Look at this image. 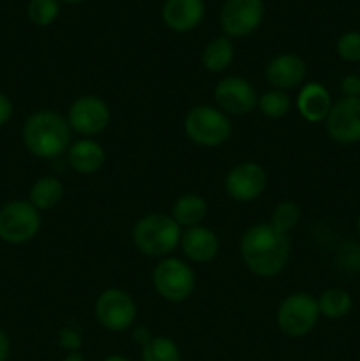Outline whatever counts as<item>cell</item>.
I'll return each instance as SVG.
<instances>
[{
	"label": "cell",
	"mask_w": 360,
	"mask_h": 361,
	"mask_svg": "<svg viewBox=\"0 0 360 361\" xmlns=\"http://www.w3.org/2000/svg\"><path fill=\"white\" fill-rule=\"evenodd\" d=\"M240 254L251 274L265 279L275 277L288 267L292 240L274 226L258 222L247 228L240 238Z\"/></svg>",
	"instance_id": "cell-1"
},
{
	"label": "cell",
	"mask_w": 360,
	"mask_h": 361,
	"mask_svg": "<svg viewBox=\"0 0 360 361\" xmlns=\"http://www.w3.org/2000/svg\"><path fill=\"white\" fill-rule=\"evenodd\" d=\"M23 145L39 159H56L67 154L73 143V129L64 115L53 109L32 113L21 130Z\"/></svg>",
	"instance_id": "cell-2"
},
{
	"label": "cell",
	"mask_w": 360,
	"mask_h": 361,
	"mask_svg": "<svg viewBox=\"0 0 360 361\" xmlns=\"http://www.w3.org/2000/svg\"><path fill=\"white\" fill-rule=\"evenodd\" d=\"M182 228L172 215L148 214L138 219L133 228V243L147 257H168L180 247Z\"/></svg>",
	"instance_id": "cell-3"
},
{
	"label": "cell",
	"mask_w": 360,
	"mask_h": 361,
	"mask_svg": "<svg viewBox=\"0 0 360 361\" xmlns=\"http://www.w3.org/2000/svg\"><path fill=\"white\" fill-rule=\"evenodd\" d=\"M184 130L194 145L212 148L229 140L232 122L217 106L200 104L187 111L184 118Z\"/></svg>",
	"instance_id": "cell-4"
},
{
	"label": "cell",
	"mask_w": 360,
	"mask_h": 361,
	"mask_svg": "<svg viewBox=\"0 0 360 361\" xmlns=\"http://www.w3.org/2000/svg\"><path fill=\"white\" fill-rule=\"evenodd\" d=\"M318 319H320V310H318L316 298L306 291H296L286 296L279 303L275 314L277 328L289 338L306 337L314 330Z\"/></svg>",
	"instance_id": "cell-5"
},
{
	"label": "cell",
	"mask_w": 360,
	"mask_h": 361,
	"mask_svg": "<svg viewBox=\"0 0 360 361\" xmlns=\"http://www.w3.org/2000/svg\"><path fill=\"white\" fill-rule=\"evenodd\" d=\"M152 284L161 298L172 303H182L196 289L194 270L179 257H162L152 271Z\"/></svg>",
	"instance_id": "cell-6"
},
{
	"label": "cell",
	"mask_w": 360,
	"mask_h": 361,
	"mask_svg": "<svg viewBox=\"0 0 360 361\" xmlns=\"http://www.w3.org/2000/svg\"><path fill=\"white\" fill-rule=\"evenodd\" d=\"M41 212L30 201L13 200L0 208V240L11 245H23L37 236Z\"/></svg>",
	"instance_id": "cell-7"
},
{
	"label": "cell",
	"mask_w": 360,
	"mask_h": 361,
	"mask_svg": "<svg viewBox=\"0 0 360 361\" xmlns=\"http://www.w3.org/2000/svg\"><path fill=\"white\" fill-rule=\"evenodd\" d=\"M95 319L108 331H126L136 323L138 305L133 296L119 288L104 289L94 305Z\"/></svg>",
	"instance_id": "cell-8"
},
{
	"label": "cell",
	"mask_w": 360,
	"mask_h": 361,
	"mask_svg": "<svg viewBox=\"0 0 360 361\" xmlns=\"http://www.w3.org/2000/svg\"><path fill=\"white\" fill-rule=\"evenodd\" d=\"M66 118L74 133L83 137H92L108 129L112 122V109L97 95H81L69 106Z\"/></svg>",
	"instance_id": "cell-9"
},
{
	"label": "cell",
	"mask_w": 360,
	"mask_h": 361,
	"mask_svg": "<svg viewBox=\"0 0 360 361\" xmlns=\"http://www.w3.org/2000/svg\"><path fill=\"white\" fill-rule=\"evenodd\" d=\"M263 0H226L219 11V23L226 37H246L261 25Z\"/></svg>",
	"instance_id": "cell-10"
},
{
	"label": "cell",
	"mask_w": 360,
	"mask_h": 361,
	"mask_svg": "<svg viewBox=\"0 0 360 361\" xmlns=\"http://www.w3.org/2000/svg\"><path fill=\"white\" fill-rule=\"evenodd\" d=\"M268 185V175L256 162H239L228 171L224 180L226 194L233 201L249 203L258 200Z\"/></svg>",
	"instance_id": "cell-11"
},
{
	"label": "cell",
	"mask_w": 360,
	"mask_h": 361,
	"mask_svg": "<svg viewBox=\"0 0 360 361\" xmlns=\"http://www.w3.org/2000/svg\"><path fill=\"white\" fill-rule=\"evenodd\" d=\"M214 101L224 115L244 116L256 108L258 95L246 78L228 76L215 85Z\"/></svg>",
	"instance_id": "cell-12"
},
{
	"label": "cell",
	"mask_w": 360,
	"mask_h": 361,
	"mask_svg": "<svg viewBox=\"0 0 360 361\" xmlns=\"http://www.w3.org/2000/svg\"><path fill=\"white\" fill-rule=\"evenodd\" d=\"M327 134L341 145L360 141V97H341L327 116Z\"/></svg>",
	"instance_id": "cell-13"
},
{
	"label": "cell",
	"mask_w": 360,
	"mask_h": 361,
	"mask_svg": "<svg viewBox=\"0 0 360 361\" xmlns=\"http://www.w3.org/2000/svg\"><path fill=\"white\" fill-rule=\"evenodd\" d=\"M307 78V63L295 53H281L268 60L265 66V80L275 90H293L299 88Z\"/></svg>",
	"instance_id": "cell-14"
},
{
	"label": "cell",
	"mask_w": 360,
	"mask_h": 361,
	"mask_svg": "<svg viewBox=\"0 0 360 361\" xmlns=\"http://www.w3.org/2000/svg\"><path fill=\"white\" fill-rule=\"evenodd\" d=\"M180 247H182V252L187 259L203 264L215 259L219 249H221V242H219V236L215 235V231L200 224L184 229Z\"/></svg>",
	"instance_id": "cell-15"
},
{
	"label": "cell",
	"mask_w": 360,
	"mask_h": 361,
	"mask_svg": "<svg viewBox=\"0 0 360 361\" xmlns=\"http://www.w3.org/2000/svg\"><path fill=\"white\" fill-rule=\"evenodd\" d=\"M203 16V0H164L161 9V18L166 27L179 34L194 30Z\"/></svg>",
	"instance_id": "cell-16"
},
{
	"label": "cell",
	"mask_w": 360,
	"mask_h": 361,
	"mask_svg": "<svg viewBox=\"0 0 360 361\" xmlns=\"http://www.w3.org/2000/svg\"><path fill=\"white\" fill-rule=\"evenodd\" d=\"M332 97L327 88L321 83L311 81L304 83L296 95V111L300 113L304 120L311 123L325 122L332 109Z\"/></svg>",
	"instance_id": "cell-17"
},
{
	"label": "cell",
	"mask_w": 360,
	"mask_h": 361,
	"mask_svg": "<svg viewBox=\"0 0 360 361\" xmlns=\"http://www.w3.org/2000/svg\"><path fill=\"white\" fill-rule=\"evenodd\" d=\"M106 161V152L101 145L90 137H83L71 143L67 150V162L73 171L80 175H92L102 168Z\"/></svg>",
	"instance_id": "cell-18"
},
{
	"label": "cell",
	"mask_w": 360,
	"mask_h": 361,
	"mask_svg": "<svg viewBox=\"0 0 360 361\" xmlns=\"http://www.w3.org/2000/svg\"><path fill=\"white\" fill-rule=\"evenodd\" d=\"M208 214V204L200 194L187 192L182 194L179 200L173 203L172 219L180 226V228H194L205 221Z\"/></svg>",
	"instance_id": "cell-19"
},
{
	"label": "cell",
	"mask_w": 360,
	"mask_h": 361,
	"mask_svg": "<svg viewBox=\"0 0 360 361\" xmlns=\"http://www.w3.org/2000/svg\"><path fill=\"white\" fill-rule=\"evenodd\" d=\"M64 192H66V189H64V183L59 178L42 176V178L35 180L32 183L30 190H28V201L39 212L52 210L62 201Z\"/></svg>",
	"instance_id": "cell-20"
},
{
	"label": "cell",
	"mask_w": 360,
	"mask_h": 361,
	"mask_svg": "<svg viewBox=\"0 0 360 361\" xmlns=\"http://www.w3.org/2000/svg\"><path fill=\"white\" fill-rule=\"evenodd\" d=\"M233 59H235V48L232 39L226 35L212 39L201 53V63L208 73H222L232 66Z\"/></svg>",
	"instance_id": "cell-21"
},
{
	"label": "cell",
	"mask_w": 360,
	"mask_h": 361,
	"mask_svg": "<svg viewBox=\"0 0 360 361\" xmlns=\"http://www.w3.org/2000/svg\"><path fill=\"white\" fill-rule=\"evenodd\" d=\"M316 302L320 316L327 317V319H341V317L348 316L353 307L352 295L341 288L327 289L321 293L320 298H316Z\"/></svg>",
	"instance_id": "cell-22"
},
{
	"label": "cell",
	"mask_w": 360,
	"mask_h": 361,
	"mask_svg": "<svg viewBox=\"0 0 360 361\" xmlns=\"http://www.w3.org/2000/svg\"><path fill=\"white\" fill-rule=\"evenodd\" d=\"M292 97H289L286 92L275 90V88H270L265 94H261L258 97V109L263 116L270 120H279L284 118L289 111H292Z\"/></svg>",
	"instance_id": "cell-23"
},
{
	"label": "cell",
	"mask_w": 360,
	"mask_h": 361,
	"mask_svg": "<svg viewBox=\"0 0 360 361\" xmlns=\"http://www.w3.org/2000/svg\"><path fill=\"white\" fill-rule=\"evenodd\" d=\"M141 361H182V353L169 337H152L141 349Z\"/></svg>",
	"instance_id": "cell-24"
},
{
	"label": "cell",
	"mask_w": 360,
	"mask_h": 361,
	"mask_svg": "<svg viewBox=\"0 0 360 361\" xmlns=\"http://www.w3.org/2000/svg\"><path fill=\"white\" fill-rule=\"evenodd\" d=\"M300 207L293 201H282V203L275 204L274 212L268 224L274 226L277 231L288 235L292 229H295L300 222Z\"/></svg>",
	"instance_id": "cell-25"
},
{
	"label": "cell",
	"mask_w": 360,
	"mask_h": 361,
	"mask_svg": "<svg viewBox=\"0 0 360 361\" xmlns=\"http://www.w3.org/2000/svg\"><path fill=\"white\" fill-rule=\"evenodd\" d=\"M59 0H30L27 7L28 20L37 27H49L59 18Z\"/></svg>",
	"instance_id": "cell-26"
},
{
	"label": "cell",
	"mask_w": 360,
	"mask_h": 361,
	"mask_svg": "<svg viewBox=\"0 0 360 361\" xmlns=\"http://www.w3.org/2000/svg\"><path fill=\"white\" fill-rule=\"evenodd\" d=\"M335 51L344 62H360V32L352 30L342 34L337 39Z\"/></svg>",
	"instance_id": "cell-27"
},
{
	"label": "cell",
	"mask_w": 360,
	"mask_h": 361,
	"mask_svg": "<svg viewBox=\"0 0 360 361\" xmlns=\"http://www.w3.org/2000/svg\"><path fill=\"white\" fill-rule=\"evenodd\" d=\"M59 344L60 348L67 349L69 353L73 351H80V345H81V338L80 334H78L74 328H62V331L59 334Z\"/></svg>",
	"instance_id": "cell-28"
},
{
	"label": "cell",
	"mask_w": 360,
	"mask_h": 361,
	"mask_svg": "<svg viewBox=\"0 0 360 361\" xmlns=\"http://www.w3.org/2000/svg\"><path fill=\"white\" fill-rule=\"evenodd\" d=\"M341 90L344 97H360V76L359 74H348L342 78Z\"/></svg>",
	"instance_id": "cell-29"
},
{
	"label": "cell",
	"mask_w": 360,
	"mask_h": 361,
	"mask_svg": "<svg viewBox=\"0 0 360 361\" xmlns=\"http://www.w3.org/2000/svg\"><path fill=\"white\" fill-rule=\"evenodd\" d=\"M13 102H11V99L7 97L6 94H2L0 92V127L6 126L7 122L11 120V116H13Z\"/></svg>",
	"instance_id": "cell-30"
},
{
	"label": "cell",
	"mask_w": 360,
	"mask_h": 361,
	"mask_svg": "<svg viewBox=\"0 0 360 361\" xmlns=\"http://www.w3.org/2000/svg\"><path fill=\"white\" fill-rule=\"evenodd\" d=\"M11 353V342L6 331L0 328V361H7Z\"/></svg>",
	"instance_id": "cell-31"
},
{
	"label": "cell",
	"mask_w": 360,
	"mask_h": 361,
	"mask_svg": "<svg viewBox=\"0 0 360 361\" xmlns=\"http://www.w3.org/2000/svg\"><path fill=\"white\" fill-rule=\"evenodd\" d=\"M62 361H85V360L80 351H73V353H67V356Z\"/></svg>",
	"instance_id": "cell-32"
},
{
	"label": "cell",
	"mask_w": 360,
	"mask_h": 361,
	"mask_svg": "<svg viewBox=\"0 0 360 361\" xmlns=\"http://www.w3.org/2000/svg\"><path fill=\"white\" fill-rule=\"evenodd\" d=\"M102 361H131V360L126 358V356H122V355H112V356H108V358H104Z\"/></svg>",
	"instance_id": "cell-33"
},
{
	"label": "cell",
	"mask_w": 360,
	"mask_h": 361,
	"mask_svg": "<svg viewBox=\"0 0 360 361\" xmlns=\"http://www.w3.org/2000/svg\"><path fill=\"white\" fill-rule=\"evenodd\" d=\"M59 2H66V4H81V2H85V0H59Z\"/></svg>",
	"instance_id": "cell-34"
},
{
	"label": "cell",
	"mask_w": 360,
	"mask_h": 361,
	"mask_svg": "<svg viewBox=\"0 0 360 361\" xmlns=\"http://www.w3.org/2000/svg\"><path fill=\"white\" fill-rule=\"evenodd\" d=\"M356 229H359V233H360V215H359V219H356Z\"/></svg>",
	"instance_id": "cell-35"
},
{
	"label": "cell",
	"mask_w": 360,
	"mask_h": 361,
	"mask_svg": "<svg viewBox=\"0 0 360 361\" xmlns=\"http://www.w3.org/2000/svg\"><path fill=\"white\" fill-rule=\"evenodd\" d=\"M356 263H359V267H360V250L356 252Z\"/></svg>",
	"instance_id": "cell-36"
}]
</instances>
